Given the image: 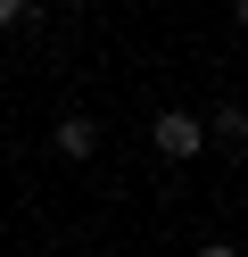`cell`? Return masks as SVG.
Here are the masks:
<instances>
[{"instance_id": "7a4b0ae2", "label": "cell", "mask_w": 248, "mask_h": 257, "mask_svg": "<svg viewBox=\"0 0 248 257\" xmlns=\"http://www.w3.org/2000/svg\"><path fill=\"white\" fill-rule=\"evenodd\" d=\"M58 150H66V158H91V150H99V124H91V116H66V124H58Z\"/></svg>"}, {"instance_id": "6da1fadb", "label": "cell", "mask_w": 248, "mask_h": 257, "mask_svg": "<svg viewBox=\"0 0 248 257\" xmlns=\"http://www.w3.org/2000/svg\"><path fill=\"white\" fill-rule=\"evenodd\" d=\"M149 141H157L165 158H198V141H207V133H198V116H190V108H165V116L149 124Z\"/></svg>"}, {"instance_id": "3957f363", "label": "cell", "mask_w": 248, "mask_h": 257, "mask_svg": "<svg viewBox=\"0 0 248 257\" xmlns=\"http://www.w3.org/2000/svg\"><path fill=\"white\" fill-rule=\"evenodd\" d=\"M17 17H25V0H0V25H17Z\"/></svg>"}, {"instance_id": "277c9868", "label": "cell", "mask_w": 248, "mask_h": 257, "mask_svg": "<svg viewBox=\"0 0 248 257\" xmlns=\"http://www.w3.org/2000/svg\"><path fill=\"white\" fill-rule=\"evenodd\" d=\"M198 257H240V249H231V240H207V249H198Z\"/></svg>"}]
</instances>
